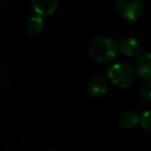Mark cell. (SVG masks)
Instances as JSON below:
<instances>
[{"label": "cell", "mask_w": 151, "mask_h": 151, "mask_svg": "<svg viewBox=\"0 0 151 151\" xmlns=\"http://www.w3.org/2000/svg\"><path fill=\"white\" fill-rule=\"evenodd\" d=\"M139 120L140 117L134 111H127L122 112L121 114L118 117V124L121 126L122 128H125V129H129V128L136 127L139 123Z\"/></svg>", "instance_id": "obj_8"}, {"label": "cell", "mask_w": 151, "mask_h": 151, "mask_svg": "<svg viewBox=\"0 0 151 151\" xmlns=\"http://www.w3.org/2000/svg\"><path fill=\"white\" fill-rule=\"evenodd\" d=\"M139 96L140 99L144 103H150L151 101V83L146 82L141 86L139 90Z\"/></svg>", "instance_id": "obj_10"}, {"label": "cell", "mask_w": 151, "mask_h": 151, "mask_svg": "<svg viewBox=\"0 0 151 151\" xmlns=\"http://www.w3.org/2000/svg\"><path fill=\"white\" fill-rule=\"evenodd\" d=\"M89 53L94 60L99 62H108L118 54V44L111 37L101 36L91 42Z\"/></svg>", "instance_id": "obj_1"}, {"label": "cell", "mask_w": 151, "mask_h": 151, "mask_svg": "<svg viewBox=\"0 0 151 151\" xmlns=\"http://www.w3.org/2000/svg\"><path fill=\"white\" fill-rule=\"evenodd\" d=\"M32 9L40 17H50L57 11L59 0H32Z\"/></svg>", "instance_id": "obj_7"}, {"label": "cell", "mask_w": 151, "mask_h": 151, "mask_svg": "<svg viewBox=\"0 0 151 151\" xmlns=\"http://www.w3.org/2000/svg\"><path fill=\"white\" fill-rule=\"evenodd\" d=\"M44 19L40 16H33L26 22V31L30 35H37L44 30Z\"/></svg>", "instance_id": "obj_9"}, {"label": "cell", "mask_w": 151, "mask_h": 151, "mask_svg": "<svg viewBox=\"0 0 151 151\" xmlns=\"http://www.w3.org/2000/svg\"><path fill=\"white\" fill-rule=\"evenodd\" d=\"M108 89H109V80L105 76L101 75L92 77L87 84L88 93L93 97L104 96L108 92Z\"/></svg>", "instance_id": "obj_4"}, {"label": "cell", "mask_w": 151, "mask_h": 151, "mask_svg": "<svg viewBox=\"0 0 151 151\" xmlns=\"http://www.w3.org/2000/svg\"><path fill=\"white\" fill-rule=\"evenodd\" d=\"M151 57L148 52H142L139 56H137L134 71L138 73L143 80L146 82H150L151 80V68H150Z\"/></svg>", "instance_id": "obj_6"}, {"label": "cell", "mask_w": 151, "mask_h": 151, "mask_svg": "<svg viewBox=\"0 0 151 151\" xmlns=\"http://www.w3.org/2000/svg\"><path fill=\"white\" fill-rule=\"evenodd\" d=\"M115 6L118 14L130 23L138 21L144 12L142 0H116Z\"/></svg>", "instance_id": "obj_3"}, {"label": "cell", "mask_w": 151, "mask_h": 151, "mask_svg": "<svg viewBox=\"0 0 151 151\" xmlns=\"http://www.w3.org/2000/svg\"><path fill=\"white\" fill-rule=\"evenodd\" d=\"M150 117H151V114H150V111L147 110L146 112L142 114L141 116V119L139 120V122H141V125H142V128L145 130L147 134H151V120H150Z\"/></svg>", "instance_id": "obj_11"}, {"label": "cell", "mask_w": 151, "mask_h": 151, "mask_svg": "<svg viewBox=\"0 0 151 151\" xmlns=\"http://www.w3.org/2000/svg\"><path fill=\"white\" fill-rule=\"evenodd\" d=\"M137 73L132 65L125 62H119L110 67L107 79L114 86L126 88L134 82Z\"/></svg>", "instance_id": "obj_2"}, {"label": "cell", "mask_w": 151, "mask_h": 151, "mask_svg": "<svg viewBox=\"0 0 151 151\" xmlns=\"http://www.w3.org/2000/svg\"><path fill=\"white\" fill-rule=\"evenodd\" d=\"M142 42L136 37H127L121 40L118 46V52L126 57H137L142 53Z\"/></svg>", "instance_id": "obj_5"}]
</instances>
